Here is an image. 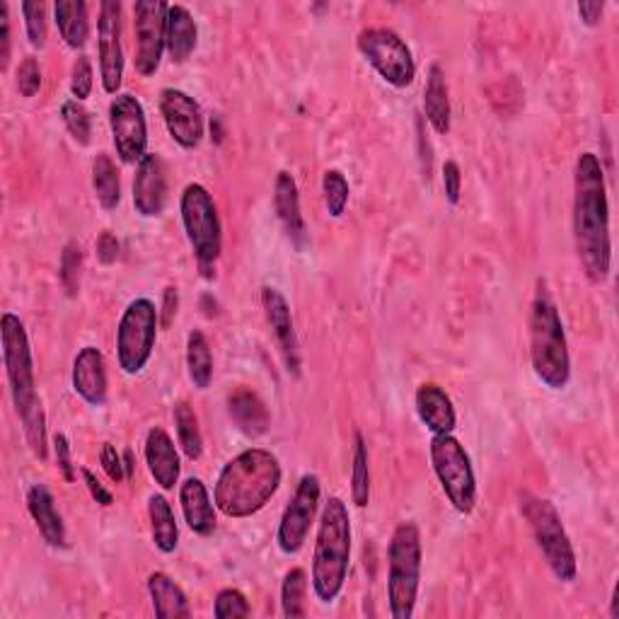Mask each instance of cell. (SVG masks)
I'll return each instance as SVG.
<instances>
[{
  "instance_id": "cell-44",
  "label": "cell",
  "mask_w": 619,
  "mask_h": 619,
  "mask_svg": "<svg viewBox=\"0 0 619 619\" xmlns=\"http://www.w3.org/2000/svg\"><path fill=\"white\" fill-rule=\"evenodd\" d=\"M53 452H57V464H59V470L63 474V480L73 484L75 482V464H73V458H71V444L63 434L53 436Z\"/></svg>"
},
{
  "instance_id": "cell-32",
  "label": "cell",
  "mask_w": 619,
  "mask_h": 619,
  "mask_svg": "<svg viewBox=\"0 0 619 619\" xmlns=\"http://www.w3.org/2000/svg\"><path fill=\"white\" fill-rule=\"evenodd\" d=\"M186 368H190V378L196 390H206V387L211 385L214 378L211 347H208L204 331L198 329H194L192 335L186 337Z\"/></svg>"
},
{
  "instance_id": "cell-23",
  "label": "cell",
  "mask_w": 619,
  "mask_h": 619,
  "mask_svg": "<svg viewBox=\"0 0 619 619\" xmlns=\"http://www.w3.org/2000/svg\"><path fill=\"white\" fill-rule=\"evenodd\" d=\"M27 508L35 525L39 527L41 537L47 539V545L63 549L69 547V539H65V525L63 518L57 511V501H53V494L44 484L29 486L27 491Z\"/></svg>"
},
{
  "instance_id": "cell-46",
  "label": "cell",
  "mask_w": 619,
  "mask_h": 619,
  "mask_svg": "<svg viewBox=\"0 0 619 619\" xmlns=\"http://www.w3.org/2000/svg\"><path fill=\"white\" fill-rule=\"evenodd\" d=\"M10 49H13V39H10L8 3H0V71H8Z\"/></svg>"
},
{
  "instance_id": "cell-30",
  "label": "cell",
  "mask_w": 619,
  "mask_h": 619,
  "mask_svg": "<svg viewBox=\"0 0 619 619\" xmlns=\"http://www.w3.org/2000/svg\"><path fill=\"white\" fill-rule=\"evenodd\" d=\"M148 518L153 542L162 555H172L180 545V527H177L170 501L162 494H153L148 499Z\"/></svg>"
},
{
  "instance_id": "cell-41",
  "label": "cell",
  "mask_w": 619,
  "mask_h": 619,
  "mask_svg": "<svg viewBox=\"0 0 619 619\" xmlns=\"http://www.w3.org/2000/svg\"><path fill=\"white\" fill-rule=\"evenodd\" d=\"M71 93L77 102H83V99H87L93 93V63L87 57H77L73 63Z\"/></svg>"
},
{
  "instance_id": "cell-37",
  "label": "cell",
  "mask_w": 619,
  "mask_h": 619,
  "mask_svg": "<svg viewBox=\"0 0 619 619\" xmlns=\"http://www.w3.org/2000/svg\"><path fill=\"white\" fill-rule=\"evenodd\" d=\"M323 194L325 206L331 218H341L349 206V182L339 170H327L323 177Z\"/></svg>"
},
{
  "instance_id": "cell-26",
  "label": "cell",
  "mask_w": 619,
  "mask_h": 619,
  "mask_svg": "<svg viewBox=\"0 0 619 619\" xmlns=\"http://www.w3.org/2000/svg\"><path fill=\"white\" fill-rule=\"evenodd\" d=\"M198 29L190 10L184 5L168 8V27H165V41H168V53L174 63H184L196 49Z\"/></svg>"
},
{
  "instance_id": "cell-50",
  "label": "cell",
  "mask_w": 619,
  "mask_h": 619,
  "mask_svg": "<svg viewBox=\"0 0 619 619\" xmlns=\"http://www.w3.org/2000/svg\"><path fill=\"white\" fill-rule=\"evenodd\" d=\"M579 15L583 20V25H588V27H595L600 22L603 13H605V3L600 0H583V3H579Z\"/></svg>"
},
{
  "instance_id": "cell-25",
  "label": "cell",
  "mask_w": 619,
  "mask_h": 619,
  "mask_svg": "<svg viewBox=\"0 0 619 619\" xmlns=\"http://www.w3.org/2000/svg\"><path fill=\"white\" fill-rule=\"evenodd\" d=\"M228 412L232 416V422H235V426L245 436L259 438V436L267 434L269 422H271L267 406H264L259 397L254 395L252 390H247V387H240V390L230 395Z\"/></svg>"
},
{
  "instance_id": "cell-34",
  "label": "cell",
  "mask_w": 619,
  "mask_h": 619,
  "mask_svg": "<svg viewBox=\"0 0 619 619\" xmlns=\"http://www.w3.org/2000/svg\"><path fill=\"white\" fill-rule=\"evenodd\" d=\"M307 573L305 569H291L281 585V612L289 619H303L307 615Z\"/></svg>"
},
{
  "instance_id": "cell-11",
  "label": "cell",
  "mask_w": 619,
  "mask_h": 619,
  "mask_svg": "<svg viewBox=\"0 0 619 619\" xmlns=\"http://www.w3.org/2000/svg\"><path fill=\"white\" fill-rule=\"evenodd\" d=\"M356 47L361 57L366 59L375 73H378L387 85L392 87H409L416 77V63L412 49L397 32L387 27H368L363 29Z\"/></svg>"
},
{
  "instance_id": "cell-1",
  "label": "cell",
  "mask_w": 619,
  "mask_h": 619,
  "mask_svg": "<svg viewBox=\"0 0 619 619\" xmlns=\"http://www.w3.org/2000/svg\"><path fill=\"white\" fill-rule=\"evenodd\" d=\"M573 245H576L583 274L591 283H603L610 276V204L603 165L595 153H581L573 174Z\"/></svg>"
},
{
  "instance_id": "cell-14",
  "label": "cell",
  "mask_w": 619,
  "mask_h": 619,
  "mask_svg": "<svg viewBox=\"0 0 619 619\" xmlns=\"http://www.w3.org/2000/svg\"><path fill=\"white\" fill-rule=\"evenodd\" d=\"M168 8L162 0H136L134 3V32H136V71L150 77L160 69L162 53L168 49L165 27H168Z\"/></svg>"
},
{
  "instance_id": "cell-39",
  "label": "cell",
  "mask_w": 619,
  "mask_h": 619,
  "mask_svg": "<svg viewBox=\"0 0 619 619\" xmlns=\"http://www.w3.org/2000/svg\"><path fill=\"white\" fill-rule=\"evenodd\" d=\"M22 15H25L27 39L35 49H44L47 44V5L44 3H22Z\"/></svg>"
},
{
  "instance_id": "cell-29",
  "label": "cell",
  "mask_w": 619,
  "mask_h": 619,
  "mask_svg": "<svg viewBox=\"0 0 619 619\" xmlns=\"http://www.w3.org/2000/svg\"><path fill=\"white\" fill-rule=\"evenodd\" d=\"M53 20L61 32V39L71 49H83L90 37V20H87V5L83 0H59L53 3Z\"/></svg>"
},
{
  "instance_id": "cell-43",
  "label": "cell",
  "mask_w": 619,
  "mask_h": 619,
  "mask_svg": "<svg viewBox=\"0 0 619 619\" xmlns=\"http://www.w3.org/2000/svg\"><path fill=\"white\" fill-rule=\"evenodd\" d=\"M99 462H102V468L107 472V477L112 482H124L126 480V470H124V458L119 456L117 448L112 444H105L102 452H99Z\"/></svg>"
},
{
  "instance_id": "cell-38",
  "label": "cell",
  "mask_w": 619,
  "mask_h": 619,
  "mask_svg": "<svg viewBox=\"0 0 619 619\" xmlns=\"http://www.w3.org/2000/svg\"><path fill=\"white\" fill-rule=\"evenodd\" d=\"M81 269H83V250L77 242H69L61 254V283L69 295H75L81 289Z\"/></svg>"
},
{
  "instance_id": "cell-28",
  "label": "cell",
  "mask_w": 619,
  "mask_h": 619,
  "mask_svg": "<svg viewBox=\"0 0 619 619\" xmlns=\"http://www.w3.org/2000/svg\"><path fill=\"white\" fill-rule=\"evenodd\" d=\"M148 593L153 600L155 617L160 619H177V617H190L192 607L186 600L184 591L177 585L168 573L155 571L148 576Z\"/></svg>"
},
{
  "instance_id": "cell-18",
  "label": "cell",
  "mask_w": 619,
  "mask_h": 619,
  "mask_svg": "<svg viewBox=\"0 0 619 619\" xmlns=\"http://www.w3.org/2000/svg\"><path fill=\"white\" fill-rule=\"evenodd\" d=\"M262 307H264V315H267V323L274 331L276 341H279L286 368H289V373H293V375H301V351H298V339H295L289 301H286L279 289L264 286V289H262Z\"/></svg>"
},
{
  "instance_id": "cell-12",
  "label": "cell",
  "mask_w": 619,
  "mask_h": 619,
  "mask_svg": "<svg viewBox=\"0 0 619 619\" xmlns=\"http://www.w3.org/2000/svg\"><path fill=\"white\" fill-rule=\"evenodd\" d=\"M109 126H112V138L119 160L124 165H138L146 158L148 148V124L146 109L141 99L119 93L109 105Z\"/></svg>"
},
{
  "instance_id": "cell-17",
  "label": "cell",
  "mask_w": 619,
  "mask_h": 619,
  "mask_svg": "<svg viewBox=\"0 0 619 619\" xmlns=\"http://www.w3.org/2000/svg\"><path fill=\"white\" fill-rule=\"evenodd\" d=\"M168 206V172L160 155L146 153L136 165L134 177V208L143 218H158Z\"/></svg>"
},
{
  "instance_id": "cell-7",
  "label": "cell",
  "mask_w": 619,
  "mask_h": 619,
  "mask_svg": "<svg viewBox=\"0 0 619 619\" xmlns=\"http://www.w3.org/2000/svg\"><path fill=\"white\" fill-rule=\"evenodd\" d=\"M180 214L198 267H202L206 279H211V269L216 267L220 250H223V228H220L214 196L208 194L204 184H186L180 198Z\"/></svg>"
},
{
  "instance_id": "cell-4",
  "label": "cell",
  "mask_w": 619,
  "mask_h": 619,
  "mask_svg": "<svg viewBox=\"0 0 619 619\" xmlns=\"http://www.w3.org/2000/svg\"><path fill=\"white\" fill-rule=\"evenodd\" d=\"M351 563V518L347 503L331 496L323 508L313 551V591L319 603H335L344 591Z\"/></svg>"
},
{
  "instance_id": "cell-45",
  "label": "cell",
  "mask_w": 619,
  "mask_h": 619,
  "mask_svg": "<svg viewBox=\"0 0 619 619\" xmlns=\"http://www.w3.org/2000/svg\"><path fill=\"white\" fill-rule=\"evenodd\" d=\"M444 186H446L448 204L458 206L460 194H462V172H460V165L456 160H446V165H444Z\"/></svg>"
},
{
  "instance_id": "cell-15",
  "label": "cell",
  "mask_w": 619,
  "mask_h": 619,
  "mask_svg": "<svg viewBox=\"0 0 619 619\" xmlns=\"http://www.w3.org/2000/svg\"><path fill=\"white\" fill-rule=\"evenodd\" d=\"M97 53H99V77L107 95H119L124 81V47H121V3L105 0L99 3L97 20Z\"/></svg>"
},
{
  "instance_id": "cell-33",
  "label": "cell",
  "mask_w": 619,
  "mask_h": 619,
  "mask_svg": "<svg viewBox=\"0 0 619 619\" xmlns=\"http://www.w3.org/2000/svg\"><path fill=\"white\" fill-rule=\"evenodd\" d=\"M177 438H180V448L190 460H198L204 452V436L198 428V416L186 402H177L172 409Z\"/></svg>"
},
{
  "instance_id": "cell-5",
  "label": "cell",
  "mask_w": 619,
  "mask_h": 619,
  "mask_svg": "<svg viewBox=\"0 0 619 619\" xmlns=\"http://www.w3.org/2000/svg\"><path fill=\"white\" fill-rule=\"evenodd\" d=\"M530 361L542 385L549 390H563L571 380V359L561 315L551 301L545 281H537V291L530 305Z\"/></svg>"
},
{
  "instance_id": "cell-31",
  "label": "cell",
  "mask_w": 619,
  "mask_h": 619,
  "mask_svg": "<svg viewBox=\"0 0 619 619\" xmlns=\"http://www.w3.org/2000/svg\"><path fill=\"white\" fill-rule=\"evenodd\" d=\"M93 190L105 211H114L121 204V180L112 158L99 153L93 160Z\"/></svg>"
},
{
  "instance_id": "cell-24",
  "label": "cell",
  "mask_w": 619,
  "mask_h": 619,
  "mask_svg": "<svg viewBox=\"0 0 619 619\" xmlns=\"http://www.w3.org/2000/svg\"><path fill=\"white\" fill-rule=\"evenodd\" d=\"M180 503L184 521L196 535H211L216 530V508L208 496L206 484L198 477L184 480L180 486Z\"/></svg>"
},
{
  "instance_id": "cell-8",
  "label": "cell",
  "mask_w": 619,
  "mask_h": 619,
  "mask_svg": "<svg viewBox=\"0 0 619 619\" xmlns=\"http://www.w3.org/2000/svg\"><path fill=\"white\" fill-rule=\"evenodd\" d=\"M521 511L530 530H533V537L551 573H555L559 581L571 583L579 573L576 551H573V545L567 535V530H563L557 508L547 499H539V496L523 494Z\"/></svg>"
},
{
  "instance_id": "cell-16",
  "label": "cell",
  "mask_w": 619,
  "mask_h": 619,
  "mask_svg": "<svg viewBox=\"0 0 619 619\" xmlns=\"http://www.w3.org/2000/svg\"><path fill=\"white\" fill-rule=\"evenodd\" d=\"M160 114L177 146L192 150L202 143L204 114L192 95L177 90V87H165L160 93Z\"/></svg>"
},
{
  "instance_id": "cell-35",
  "label": "cell",
  "mask_w": 619,
  "mask_h": 619,
  "mask_svg": "<svg viewBox=\"0 0 619 619\" xmlns=\"http://www.w3.org/2000/svg\"><path fill=\"white\" fill-rule=\"evenodd\" d=\"M351 499L359 508H366L371 501V464H368V446L361 434H356V446H353V464H351Z\"/></svg>"
},
{
  "instance_id": "cell-3",
  "label": "cell",
  "mask_w": 619,
  "mask_h": 619,
  "mask_svg": "<svg viewBox=\"0 0 619 619\" xmlns=\"http://www.w3.org/2000/svg\"><path fill=\"white\" fill-rule=\"evenodd\" d=\"M281 486V464L274 452L250 448L218 474L214 501L228 518H250L267 506Z\"/></svg>"
},
{
  "instance_id": "cell-2",
  "label": "cell",
  "mask_w": 619,
  "mask_h": 619,
  "mask_svg": "<svg viewBox=\"0 0 619 619\" xmlns=\"http://www.w3.org/2000/svg\"><path fill=\"white\" fill-rule=\"evenodd\" d=\"M0 341H3V366L15 414L22 422L29 450L35 452L39 462H44L49 456L47 416H44L41 397L37 392L35 361H32L27 329L17 315L5 313L0 317Z\"/></svg>"
},
{
  "instance_id": "cell-20",
  "label": "cell",
  "mask_w": 619,
  "mask_h": 619,
  "mask_svg": "<svg viewBox=\"0 0 619 619\" xmlns=\"http://www.w3.org/2000/svg\"><path fill=\"white\" fill-rule=\"evenodd\" d=\"M146 464L150 477L162 491L174 489V484L180 482V452L174 448V440L170 434L160 426H153L146 436Z\"/></svg>"
},
{
  "instance_id": "cell-40",
  "label": "cell",
  "mask_w": 619,
  "mask_h": 619,
  "mask_svg": "<svg viewBox=\"0 0 619 619\" xmlns=\"http://www.w3.org/2000/svg\"><path fill=\"white\" fill-rule=\"evenodd\" d=\"M252 607L245 598V593H240L238 588H223L216 595L214 603V617L216 619H235V617H250Z\"/></svg>"
},
{
  "instance_id": "cell-9",
  "label": "cell",
  "mask_w": 619,
  "mask_h": 619,
  "mask_svg": "<svg viewBox=\"0 0 619 619\" xmlns=\"http://www.w3.org/2000/svg\"><path fill=\"white\" fill-rule=\"evenodd\" d=\"M430 464L450 506L458 513L470 515L477 506V480L464 446L452 434H436L430 438Z\"/></svg>"
},
{
  "instance_id": "cell-21",
  "label": "cell",
  "mask_w": 619,
  "mask_h": 619,
  "mask_svg": "<svg viewBox=\"0 0 619 619\" xmlns=\"http://www.w3.org/2000/svg\"><path fill=\"white\" fill-rule=\"evenodd\" d=\"M274 211L279 216L286 235L295 245V250H303L307 242V228L301 214V196H298V184L293 174L279 172L274 182Z\"/></svg>"
},
{
  "instance_id": "cell-13",
  "label": "cell",
  "mask_w": 619,
  "mask_h": 619,
  "mask_svg": "<svg viewBox=\"0 0 619 619\" xmlns=\"http://www.w3.org/2000/svg\"><path fill=\"white\" fill-rule=\"evenodd\" d=\"M319 494H323V486H319L317 474H303L291 503L286 506L281 515L279 530H276V545H279L283 555L293 557L305 547L310 525H313L317 513Z\"/></svg>"
},
{
  "instance_id": "cell-48",
  "label": "cell",
  "mask_w": 619,
  "mask_h": 619,
  "mask_svg": "<svg viewBox=\"0 0 619 619\" xmlns=\"http://www.w3.org/2000/svg\"><path fill=\"white\" fill-rule=\"evenodd\" d=\"M83 472V480H85V484H87V489H90V494H93V499L99 503V506H112L114 503V496H112V491H107L105 486H102V482H99L95 474L87 470V468H83L81 470Z\"/></svg>"
},
{
  "instance_id": "cell-27",
  "label": "cell",
  "mask_w": 619,
  "mask_h": 619,
  "mask_svg": "<svg viewBox=\"0 0 619 619\" xmlns=\"http://www.w3.org/2000/svg\"><path fill=\"white\" fill-rule=\"evenodd\" d=\"M424 114L436 134L446 136L450 131V93L446 83V73L438 63L428 69L426 90H424Z\"/></svg>"
},
{
  "instance_id": "cell-10",
  "label": "cell",
  "mask_w": 619,
  "mask_h": 619,
  "mask_svg": "<svg viewBox=\"0 0 619 619\" xmlns=\"http://www.w3.org/2000/svg\"><path fill=\"white\" fill-rule=\"evenodd\" d=\"M158 327L160 310L148 298H136L126 305L117 327V361L126 375H138L148 366Z\"/></svg>"
},
{
  "instance_id": "cell-51",
  "label": "cell",
  "mask_w": 619,
  "mask_h": 619,
  "mask_svg": "<svg viewBox=\"0 0 619 619\" xmlns=\"http://www.w3.org/2000/svg\"><path fill=\"white\" fill-rule=\"evenodd\" d=\"M124 470H126V480L134 477V452L131 450L124 452Z\"/></svg>"
},
{
  "instance_id": "cell-47",
  "label": "cell",
  "mask_w": 619,
  "mask_h": 619,
  "mask_svg": "<svg viewBox=\"0 0 619 619\" xmlns=\"http://www.w3.org/2000/svg\"><path fill=\"white\" fill-rule=\"evenodd\" d=\"M95 250H97V259L102 262V264H114L117 262V257H119V250H121V245H119V240H117V235H112V232H102V235L97 238V245H95Z\"/></svg>"
},
{
  "instance_id": "cell-49",
  "label": "cell",
  "mask_w": 619,
  "mask_h": 619,
  "mask_svg": "<svg viewBox=\"0 0 619 619\" xmlns=\"http://www.w3.org/2000/svg\"><path fill=\"white\" fill-rule=\"evenodd\" d=\"M177 307H180V293H177V286H168L162 293V310H160V323L162 327H170L172 319L177 315Z\"/></svg>"
},
{
  "instance_id": "cell-42",
  "label": "cell",
  "mask_w": 619,
  "mask_h": 619,
  "mask_svg": "<svg viewBox=\"0 0 619 619\" xmlns=\"http://www.w3.org/2000/svg\"><path fill=\"white\" fill-rule=\"evenodd\" d=\"M17 90L22 97H35L41 87V69L35 57H27L17 69Z\"/></svg>"
},
{
  "instance_id": "cell-6",
  "label": "cell",
  "mask_w": 619,
  "mask_h": 619,
  "mask_svg": "<svg viewBox=\"0 0 619 619\" xmlns=\"http://www.w3.org/2000/svg\"><path fill=\"white\" fill-rule=\"evenodd\" d=\"M422 533L416 523H400L395 527L387 547V607L392 619H409L414 615L418 583H422Z\"/></svg>"
},
{
  "instance_id": "cell-22",
  "label": "cell",
  "mask_w": 619,
  "mask_h": 619,
  "mask_svg": "<svg viewBox=\"0 0 619 619\" xmlns=\"http://www.w3.org/2000/svg\"><path fill=\"white\" fill-rule=\"evenodd\" d=\"M416 414L434 436L452 434L458 424L456 406H452L444 387H438L436 383H424L416 390Z\"/></svg>"
},
{
  "instance_id": "cell-19",
  "label": "cell",
  "mask_w": 619,
  "mask_h": 619,
  "mask_svg": "<svg viewBox=\"0 0 619 619\" xmlns=\"http://www.w3.org/2000/svg\"><path fill=\"white\" fill-rule=\"evenodd\" d=\"M73 390L85 404H107V366L102 351L83 347L73 361Z\"/></svg>"
},
{
  "instance_id": "cell-36",
  "label": "cell",
  "mask_w": 619,
  "mask_h": 619,
  "mask_svg": "<svg viewBox=\"0 0 619 619\" xmlns=\"http://www.w3.org/2000/svg\"><path fill=\"white\" fill-rule=\"evenodd\" d=\"M61 117H63L65 129H69V134L75 138V143L87 146V143H90V138H93V117L83 107V102H77V99H69V102H63L61 105Z\"/></svg>"
}]
</instances>
